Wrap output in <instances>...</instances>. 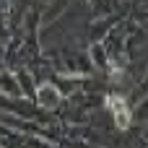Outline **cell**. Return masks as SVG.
<instances>
[{"instance_id":"obj_1","label":"cell","mask_w":148,"mask_h":148,"mask_svg":"<svg viewBox=\"0 0 148 148\" xmlns=\"http://www.w3.org/2000/svg\"><path fill=\"white\" fill-rule=\"evenodd\" d=\"M107 104H109V109L114 112V122H117V127L125 130V127L130 125V109H127L125 99H120V96H107Z\"/></svg>"},{"instance_id":"obj_2","label":"cell","mask_w":148,"mask_h":148,"mask_svg":"<svg viewBox=\"0 0 148 148\" xmlns=\"http://www.w3.org/2000/svg\"><path fill=\"white\" fill-rule=\"evenodd\" d=\"M36 99H39V104L44 107V109H55V107H60V101H62V94L52 86V83H44L39 91H36Z\"/></svg>"}]
</instances>
